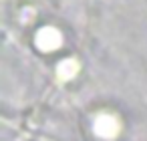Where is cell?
<instances>
[{
  "mask_svg": "<svg viewBox=\"0 0 147 141\" xmlns=\"http://www.w3.org/2000/svg\"><path fill=\"white\" fill-rule=\"evenodd\" d=\"M36 43H38V47L42 49L45 47V51L49 49H55V47H59L61 45V36H59V32L57 30H53V28H45V30H40L38 32V36H36Z\"/></svg>",
  "mask_w": 147,
  "mask_h": 141,
  "instance_id": "cell-1",
  "label": "cell"
}]
</instances>
